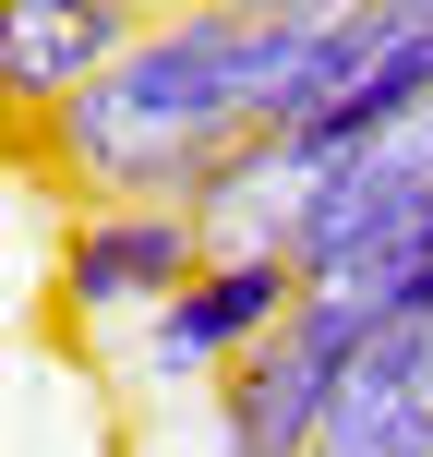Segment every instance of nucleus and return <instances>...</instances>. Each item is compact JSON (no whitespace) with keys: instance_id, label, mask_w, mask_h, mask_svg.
<instances>
[{"instance_id":"obj_5","label":"nucleus","mask_w":433,"mask_h":457,"mask_svg":"<svg viewBox=\"0 0 433 457\" xmlns=\"http://www.w3.org/2000/svg\"><path fill=\"white\" fill-rule=\"evenodd\" d=\"M349 349H362V337H337V325L289 313L265 349H253V361H229L217 386H205L217 457H313L325 410H337V373H349Z\"/></svg>"},{"instance_id":"obj_2","label":"nucleus","mask_w":433,"mask_h":457,"mask_svg":"<svg viewBox=\"0 0 433 457\" xmlns=\"http://www.w3.org/2000/svg\"><path fill=\"white\" fill-rule=\"evenodd\" d=\"M410 109H433V0H349V12H313V48H301V120L313 169L362 157L373 133H397Z\"/></svg>"},{"instance_id":"obj_4","label":"nucleus","mask_w":433,"mask_h":457,"mask_svg":"<svg viewBox=\"0 0 433 457\" xmlns=\"http://www.w3.org/2000/svg\"><path fill=\"white\" fill-rule=\"evenodd\" d=\"M217 253H205V228H193V205H72V228H61V313L121 349Z\"/></svg>"},{"instance_id":"obj_6","label":"nucleus","mask_w":433,"mask_h":457,"mask_svg":"<svg viewBox=\"0 0 433 457\" xmlns=\"http://www.w3.org/2000/svg\"><path fill=\"white\" fill-rule=\"evenodd\" d=\"M145 24L157 12H133V0H0V96H12V120L24 133L61 120Z\"/></svg>"},{"instance_id":"obj_8","label":"nucleus","mask_w":433,"mask_h":457,"mask_svg":"<svg viewBox=\"0 0 433 457\" xmlns=\"http://www.w3.org/2000/svg\"><path fill=\"white\" fill-rule=\"evenodd\" d=\"M229 12H349V0H229Z\"/></svg>"},{"instance_id":"obj_7","label":"nucleus","mask_w":433,"mask_h":457,"mask_svg":"<svg viewBox=\"0 0 433 457\" xmlns=\"http://www.w3.org/2000/svg\"><path fill=\"white\" fill-rule=\"evenodd\" d=\"M313 193H325L313 145H301L289 120H265V133H241V145H229V157L181 193V205H193V228H205V253L229 265V253H301V228H313Z\"/></svg>"},{"instance_id":"obj_1","label":"nucleus","mask_w":433,"mask_h":457,"mask_svg":"<svg viewBox=\"0 0 433 457\" xmlns=\"http://www.w3.org/2000/svg\"><path fill=\"white\" fill-rule=\"evenodd\" d=\"M265 24L229 0H169L61 120H37V157L85 205H181L241 133H265Z\"/></svg>"},{"instance_id":"obj_3","label":"nucleus","mask_w":433,"mask_h":457,"mask_svg":"<svg viewBox=\"0 0 433 457\" xmlns=\"http://www.w3.org/2000/svg\"><path fill=\"white\" fill-rule=\"evenodd\" d=\"M289 313H301V253H229V265H205L169 313H145L133 337L109 349V373L133 397H205L217 373L253 361Z\"/></svg>"}]
</instances>
